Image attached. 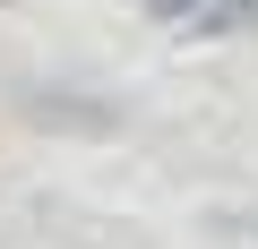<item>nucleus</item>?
Returning a JSON list of instances; mask_svg holds the SVG:
<instances>
[{
	"instance_id": "nucleus-1",
	"label": "nucleus",
	"mask_w": 258,
	"mask_h": 249,
	"mask_svg": "<svg viewBox=\"0 0 258 249\" xmlns=\"http://www.w3.org/2000/svg\"><path fill=\"white\" fill-rule=\"evenodd\" d=\"M147 18L164 35H189V43H224V35L258 26V0H147Z\"/></svg>"
},
{
	"instance_id": "nucleus-2",
	"label": "nucleus",
	"mask_w": 258,
	"mask_h": 249,
	"mask_svg": "<svg viewBox=\"0 0 258 249\" xmlns=\"http://www.w3.org/2000/svg\"><path fill=\"white\" fill-rule=\"evenodd\" d=\"M224 232H249V240H258V206H232V215H224Z\"/></svg>"
}]
</instances>
